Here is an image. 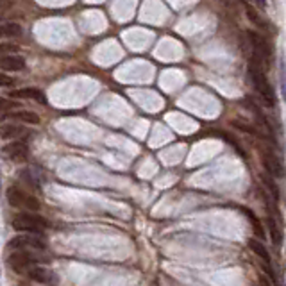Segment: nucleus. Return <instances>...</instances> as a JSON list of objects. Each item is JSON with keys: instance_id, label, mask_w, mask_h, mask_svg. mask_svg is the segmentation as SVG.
Returning <instances> with one entry per match:
<instances>
[{"instance_id": "nucleus-1", "label": "nucleus", "mask_w": 286, "mask_h": 286, "mask_svg": "<svg viewBox=\"0 0 286 286\" xmlns=\"http://www.w3.org/2000/svg\"><path fill=\"white\" fill-rule=\"evenodd\" d=\"M249 77L254 84L256 91L261 95V99L265 100L266 106H274L276 104V95H274V89H272V84L268 83L265 72L261 70V66H258L256 63H250L249 66Z\"/></svg>"}, {"instance_id": "nucleus-2", "label": "nucleus", "mask_w": 286, "mask_h": 286, "mask_svg": "<svg viewBox=\"0 0 286 286\" xmlns=\"http://www.w3.org/2000/svg\"><path fill=\"white\" fill-rule=\"evenodd\" d=\"M48 227V222L40 215L32 213V211H23L18 213L13 219V229L16 231H25V233H34L40 234Z\"/></svg>"}, {"instance_id": "nucleus-3", "label": "nucleus", "mask_w": 286, "mask_h": 286, "mask_svg": "<svg viewBox=\"0 0 286 286\" xmlns=\"http://www.w3.org/2000/svg\"><path fill=\"white\" fill-rule=\"evenodd\" d=\"M7 202L13 208L23 209V211H32V213H36L38 209H40V200L34 195H29L23 190L15 186H11L7 190Z\"/></svg>"}, {"instance_id": "nucleus-4", "label": "nucleus", "mask_w": 286, "mask_h": 286, "mask_svg": "<svg viewBox=\"0 0 286 286\" xmlns=\"http://www.w3.org/2000/svg\"><path fill=\"white\" fill-rule=\"evenodd\" d=\"M40 261L34 252H29V250H15L7 256V265L13 268L18 274H25L31 266H34Z\"/></svg>"}, {"instance_id": "nucleus-5", "label": "nucleus", "mask_w": 286, "mask_h": 286, "mask_svg": "<svg viewBox=\"0 0 286 286\" xmlns=\"http://www.w3.org/2000/svg\"><path fill=\"white\" fill-rule=\"evenodd\" d=\"M7 249L9 250H43L47 249V243H45V240L40 236V234H34V233H29V234H23V236H16L13 238L7 243Z\"/></svg>"}, {"instance_id": "nucleus-6", "label": "nucleus", "mask_w": 286, "mask_h": 286, "mask_svg": "<svg viewBox=\"0 0 286 286\" xmlns=\"http://www.w3.org/2000/svg\"><path fill=\"white\" fill-rule=\"evenodd\" d=\"M250 38V43H252V47H254V63L256 65H260L261 66V61H265V65H270L272 61V48L268 45L265 38L258 34L256 31H247Z\"/></svg>"}, {"instance_id": "nucleus-7", "label": "nucleus", "mask_w": 286, "mask_h": 286, "mask_svg": "<svg viewBox=\"0 0 286 286\" xmlns=\"http://www.w3.org/2000/svg\"><path fill=\"white\" fill-rule=\"evenodd\" d=\"M260 156H261V163H263V168H265V172L270 177H274V179H283V177L286 176L285 167H283V163L276 157V154H272V152H268V151H261Z\"/></svg>"}, {"instance_id": "nucleus-8", "label": "nucleus", "mask_w": 286, "mask_h": 286, "mask_svg": "<svg viewBox=\"0 0 286 286\" xmlns=\"http://www.w3.org/2000/svg\"><path fill=\"white\" fill-rule=\"evenodd\" d=\"M4 156L9 159V161H15V163H20L23 159H27L29 156V149H27L25 143H22V141H13L9 145L4 147Z\"/></svg>"}, {"instance_id": "nucleus-9", "label": "nucleus", "mask_w": 286, "mask_h": 286, "mask_svg": "<svg viewBox=\"0 0 286 286\" xmlns=\"http://www.w3.org/2000/svg\"><path fill=\"white\" fill-rule=\"evenodd\" d=\"M25 68V59L16 54H9V56L0 57V70L5 72H20Z\"/></svg>"}, {"instance_id": "nucleus-10", "label": "nucleus", "mask_w": 286, "mask_h": 286, "mask_svg": "<svg viewBox=\"0 0 286 286\" xmlns=\"http://www.w3.org/2000/svg\"><path fill=\"white\" fill-rule=\"evenodd\" d=\"M25 276L31 277L32 281L43 283V285H47V283H52L54 281V274L48 270L47 266H31V268L25 272Z\"/></svg>"}, {"instance_id": "nucleus-11", "label": "nucleus", "mask_w": 286, "mask_h": 286, "mask_svg": "<svg viewBox=\"0 0 286 286\" xmlns=\"http://www.w3.org/2000/svg\"><path fill=\"white\" fill-rule=\"evenodd\" d=\"M4 118L20 120V122H23V124H31V125H38V124H40V116H38L34 111H27V110L9 111V113L4 114Z\"/></svg>"}, {"instance_id": "nucleus-12", "label": "nucleus", "mask_w": 286, "mask_h": 286, "mask_svg": "<svg viewBox=\"0 0 286 286\" xmlns=\"http://www.w3.org/2000/svg\"><path fill=\"white\" fill-rule=\"evenodd\" d=\"M11 97H16V99H31V100H36L40 104H47V97L43 93L42 89L38 88H23V89H18V91H13Z\"/></svg>"}, {"instance_id": "nucleus-13", "label": "nucleus", "mask_w": 286, "mask_h": 286, "mask_svg": "<svg viewBox=\"0 0 286 286\" xmlns=\"http://www.w3.org/2000/svg\"><path fill=\"white\" fill-rule=\"evenodd\" d=\"M23 132H25V129H23L22 125H16V124L0 125V138H4V140H15V138H20Z\"/></svg>"}, {"instance_id": "nucleus-14", "label": "nucleus", "mask_w": 286, "mask_h": 286, "mask_svg": "<svg viewBox=\"0 0 286 286\" xmlns=\"http://www.w3.org/2000/svg\"><path fill=\"white\" fill-rule=\"evenodd\" d=\"M249 249L254 252L258 258H261V260L265 261V265L266 266H270V263H272V258H270V254H268V250H266V247L263 243H261L260 240H249Z\"/></svg>"}, {"instance_id": "nucleus-15", "label": "nucleus", "mask_w": 286, "mask_h": 286, "mask_svg": "<svg viewBox=\"0 0 286 286\" xmlns=\"http://www.w3.org/2000/svg\"><path fill=\"white\" fill-rule=\"evenodd\" d=\"M242 4H243V9H245V13H247V18H249L250 22H252V23H254L256 27H260V29H266V22L263 20V18H261L260 16V13H258V11L254 9V7H252V5L249 4V2H242Z\"/></svg>"}, {"instance_id": "nucleus-16", "label": "nucleus", "mask_w": 286, "mask_h": 286, "mask_svg": "<svg viewBox=\"0 0 286 286\" xmlns=\"http://www.w3.org/2000/svg\"><path fill=\"white\" fill-rule=\"evenodd\" d=\"M266 225H268V234H270V238H272V243L276 245V247H281L283 245V233H281V229H279V225L276 224V220L272 219V217H268Z\"/></svg>"}, {"instance_id": "nucleus-17", "label": "nucleus", "mask_w": 286, "mask_h": 286, "mask_svg": "<svg viewBox=\"0 0 286 286\" xmlns=\"http://www.w3.org/2000/svg\"><path fill=\"white\" fill-rule=\"evenodd\" d=\"M22 34V25L20 23H0V38H15Z\"/></svg>"}, {"instance_id": "nucleus-18", "label": "nucleus", "mask_w": 286, "mask_h": 286, "mask_svg": "<svg viewBox=\"0 0 286 286\" xmlns=\"http://www.w3.org/2000/svg\"><path fill=\"white\" fill-rule=\"evenodd\" d=\"M261 181H263V184H265L266 190L270 192V197L274 198V200H279V195H281V192H279V188H277L276 181H274V177L263 176V177H261Z\"/></svg>"}, {"instance_id": "nucleus-19", "label": "nucleus", "mask_w": 286, "mask_h": 286, "mask_svg": "<svg viewBox=\"0 0 286 286\" xmlns=\"http://www.w3.org/2000/svg\"><path fill=\"white\" fill-rule=\"evenodd\" d=\"M231 125H233L234 129L242 131V132H247V134H252V136H260V132H258L256 127H252V125H249V124H243V122H240V120H233Z\"/></svg>"}, {"instance_id": "nucleus-20", "label": "nucleus", "mask_w": 286, "mask_h": 286, "mask_svg": "<svg viewBox=\"0 0 286 286\" xmlns=\"http://www.w3.org/2000/svg\"><path fill=\"white\" fill-rule=\"evenodd\" d=\"M18 52V47L13 45V43H0V57L2 56H9V54Z\"/></svg>"}, {"instance_id": "nucleus-21", "label": "nucleus", "mask_w": 286, "mask_h": 286, "mask_svg": "<svg viewBox=\"0 0 286 286\" xmlns=\"http://www.w3.org/2000/svg\"><path fill=\"white\" fill-rule=\"evenodd\" d=\"M247 215H249V219L252 220V229H254L256 236H258V238L263 240V236H265V233H263V229H261V225H260V220L256 219V217H254V215H252V213H249V211H247Z\"/></svg>"}, {"instance_id": "nucleus-22", "label": "nucleus", "mask_w": 286, "mask_h": 286, "mask_svg": "<svg viewBox=\"0 0 286 286\" xmlns=\"http://www.w3.org/2000/svg\"><path fill=\"white\" fill-rule=\"evenodd\" d=\"M18 104L13 102L9 99H4V97H0V113H4V111H11V110H16Z\"/></svg>"}, {"instance_id": "nucleus-23", "label": "nucleus", "mask_w": 286, "mask_h": 286, "mask_svg": "<svg viewBox=\"0 0 286 286\" xmlns=\"http://www.w3.org/2000/svg\"><path fill=\"white\" fill-rule=\"evenodd\" d=\"M13 84H15V81H13L9 75L0 73V86H2V88H9V86H13Z\"/></svg>"}, {"instance_id": "nucleus-24", "label": "nucleus", "mask_w": 286, "mask_h": 286, "mask_svg": "<svg viewBox=\"0 0 286 286\" xmlns=\"http://www.w3.org/2000/svg\"><path fill=\"white\" fill-rule=\"evenodd\" d=\"M260 285L261 286H272V283H270V279H266L265 276H260Z\"/></svg>"}, {"instance_id": "nucleus-25", "label": "nucleus", "mask_w": 286, "mask_h": 286, "mask_svg": "<svg viewBox=\"0 0 286 286\" xmlns=\"http://www.w3.org/2000/svg\"><path fill=\"white\" fill-rule=\"evenodd\" d=\"M256 4L260 5V7H263V9H265V7H266V0H256Z\"/></svg>"}]
</instances>
